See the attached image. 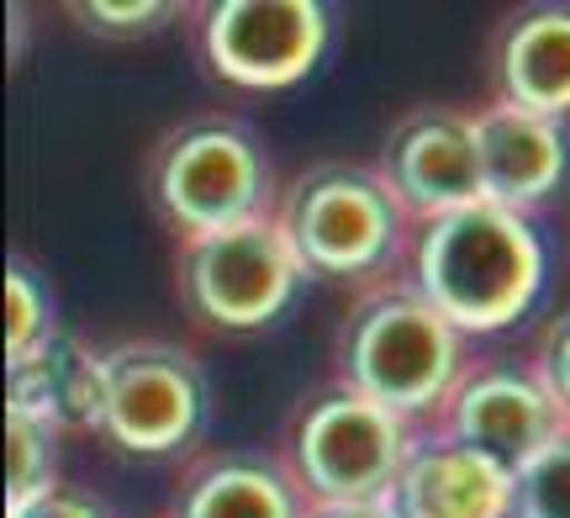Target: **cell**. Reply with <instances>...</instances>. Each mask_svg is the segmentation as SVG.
I'll use <instances>...</instances> for the list:
<instances>
[{
  "label": "cell",
  "instance_id": "cell-1",
  "mask_svg": "<svg viewBox=\"0 0 570 518\" xmlns=\"http://www.w3.org/2000/svg\"><path fill=\"white\" fill-rule=\"evenodd\" d=\"M407 254V281L465 339L518 323L544 286V238L523 212H508L497 202H475L417 223Z\"/></svg>",
  "mask_w": 570,
  "mask_h": 518
},
{
  "label": "cell",
  "instance_id": "cell-2",
  "mask_svg": "<svg viewBox=\"0 0 570 518\" xmlns=\"http://www.w3.org/2000/svg\"><path fill=\"white\" fill-rule=\"evenodd\" d=\"M333 365H338V387L407 418L412 429H428L470 365V354L465 333L412 281H375L344 312Z\"/></svg>",
  "mask_w": 570,
  "mask_h": 518
},
{
  "label": "cell",
  "instance_id": "cell-3",
  "mask_svg": "<svg viewBox=\"0 0 570 518\" xmlns=\"http://www.w3.org/2000/svg\"><path fill=\"white\" fill-rule=\"evenodd\" d=\"M275 217L291 233L306 275H323V281L386 275L391 260L412 250V233H417L412 212L386 186V175L354 159L302 169L275 202Z\"/></svg>",
  "mask_w": 570,
  "mask_h": 518
},
{
  "label": "cell",
  "instance_id": "cell-4",
  "mask_svg": "<svg viewBox=\"0 0 570 518\" xmlns=\"http://www.w3.org/2000/svg\"><path fill=\"white\" fill-rule=\"evenodd\" d=\"M148 196H154L164 223L180 233V244L275 212L259 133L238 123V117H190V123H180L154 148Z\"/></svg>",
  "mask_w": 570,
  "mask_h": 518
},
{
  "label": "cell",
  "instance_id": "cell-5",
  "mask_svg": "<svg viewBox=\"0 0 570 518\" xmlns=\"http://www.w3.org/2000/svg\"><path fill=\"white\" fill-rule=\"evenodd\" d=\"M412 439L417 429L407 418L333 381L285 423L281 460L306 502H375L391 492Z\"/></svg>",
  "mask_w": 570,
  "mask_h": 518
},
{
  "label": "cell",
  "instance_id": "cell-6",
  "mask_svg": "<svg viewBox=\"0 0 570 518\" xmlns=\"http://www.w3.org/2000/svg\"><path fill=\"white\" fill-rule=\"evenodd\" d=\"M175 275H180L185 307L196 312L202 323L227 333H248L275 323L291 307V296L302 291V281H312L275 212L233 223L223 233L185 238Z\"/></svg>",
  "mask_w": 570,
  "mask_h": 518
},
{
  "label": "cell",
  "instance_id": "cell-7",
  "mask_svg": "<svg viewBox=\"0 0 570 518\" xmlns=\"http://www.w3.org/2000/svg\"><path fill=\"white\" fill-rule=\"evenodd\" d=\"M202 360L169 339H122L106 350L101 434L127 456H175L206 423Z\"/></svg>",
  "mask_w": 570,
  "mask_h": 518
},
{
  "label": "cell",
  "instance_id": "cell-8",
  "mask_svg": "<svg viewBox=\"0 0 570 518\" xmlns=\"http://www.w3.org/2000/svg\"><path fill=\"white\" fill-rule=\"evenodd\" d=\"M327 32L317 0H217L202 21V53L227 85L285 90L317 69Z\"/></svg>",
  "mask_w": 570,
  "mask_h": 518
},
{
  "label": "cell",
  "instance_id": "cell-9",
  "mask_svg": "<svg viewBox=\"0 0 570 518\" xmlns=\"http://www.w3.org/2000/svg\"><path fill=\"white\" fill-rule=\"evenodd\" d=\"M570 418L560 413V402L550 387L539 381L533 365H512V360H470L449 402L428 429H444L460 444L491 456L497 466L518 471L533 450H544Z\"/></svg>",
  "mask_w": 570,
  "mask_h": 518
},
{
  "label": "cell",
  "instance_id": "cell-10",
  "mask_svg": "<svg viewBox=\"0 0 570 518\" xmlns=\"http://www.w3.org/2000/svg\"><path fill=\"white\" fill-rule=\"evenodd\" d=\"M375 169L386 175L396 202L412 212V223L487 202L475 111H460V106H417V111H407L391 127Z\"/></svg>",
  "mask_w": 570,
  "mask_h": 518
},
{
  "label": "cell",
  "instance_id": "cell-11",
  "mask_svg": "<svg viewBox=\"0 0 570 518\" xmlns=\"http://www.w3.org/2000/svg\"><path fill=\"white\" fill-rule=\"evenodd\" d=\"M386 508L396 518H508L512 471L444 429H417Z\"/></svg>",
  "mask_w": 570,
  "mask_h": 518
},
{
  "label": "cell",
  "instance_id": "cell-12",
  "mask_svg": "<svg viewBox=\"0 0 570 518\" xmlns=\"http://www.w3.org/2000/svg\"><path fill=\"white\" fill-rule=\"evenodd\" d=\"M475 144H481V180L487 202L523 212L550 202L570 169V138L554 117H533L523 106L487 101L475 106Z\"/></svg>",
  "mask_w": 570,
  "mask_h": 518
},
{
  "label": "cell",
  "instance_id": "cell-13",
  "mask_svg": "<svg viewBox=\"0 0 570 518\" xmlns=\"http://www.w3.org/2000/svg\"><path fill=\"white\" fill-rule=\"evenodd\" d=\"M169 518H306V498L281 456L202 450L169 492Z\"/></svg>",
  "mask_w": 570,
  "mask_h": 518
},
{
  "label": "cell",
  "instance_id": "cell-14",
  "mask_svg": "<svg viewBox=\"0 0 570 518\" xmlns=\"http://www.w3.org/2000/svg\"><path fill=\"white\" fill-rule=\"evenodd\" d=\"M6 408L42 418L48 429H101L106 413V350H90L75 333H53L48 344L6 365Z\"/></svg>",
  "mask_w": 570,
  "mask_h": 518
},
{
  "label": "cell",
  "instance_id": "cell-15",
  "mask_svg": "<svg viewBox=\"0 0 570 518\" xmlns=\"http://www.w3.org/2000/svg\"><path fill=\"white\" fill-rule=\"evenodd\" d=\"M497 101L566 123L570 111V6H529L502 21L491 59Z\"/></svg>",
  "mask_w": 570,
  "mask_h": 518
},
{
  "label": "cell",
  "instance_id": "cell-16",
  "mask_svg": "<svg viewBox=\"0 0 570 518\" xmlns=\"http://www.w3.org/2000/svg\"><path fill=\"white\" fill-rule=\"evenodd\" d=\"M59 487V429L6 408V514L48 498Z\"/></svg>",
  "mask_w": 570,
  "mask_h": 518
},
{
  "label": "cell",
  "instance_id": "cell-17",
  "mask_svg": "<svg viewBox=\"0 0 570 518\" xmlns=\"http://www.w3.org/2000/svg\"><path fill=\"white\" fill-rule=\"evenodd\" d=\"M53 333H59V323H53V291H48V281L21 254H11V265H6V365L27 360Z\"/></svg>",
  "mask_w": 570,
  "mask_h": 518
},
{
  "label": "cell",
  "instance_id": "cell-18",
  "mask_svg": "<svg viewBox=\"0 0 570 518\" xmlns=\"http://www.w3.org/2000/svg\"><path fill=\"white\" fill-rule=\"evenodd\" d=\"M508 518H570V423L512 471Z\"/></svg>",
  "mask_w": 570,
  "mask_h": 518
},
{
  "label": "cell",
  "instance_id": "cell-19",
  "mask_svg": "<svg viewBox=\"0 0 570 518\" xmlns=\"http://www.w3.org/2000/svg\"><path fill=\"white\" fill-rule=\"evenodd\" d=\"M533 371H539V381L560 402V413L570 418V307L554 312L550 323H544L539 344H533Z\"/></svg>",
  "mask_w": 570,
  "mask_h": 518
},
{
  "label": "cell",
  "instance_id": "cell-20",
  "mask_svg": "<svg viewBox=\"0 0 570 518\" xmlns=\"http://www.w3.org/2000/svg\"><path fill=\"white\" fill-rule=\"evenodd\" d=\"M75 17L80 21H96L101 32H154L159 21H169L175 11L169 6H159V0H85V6H75Z\"/></svg>",
  "mask_w": 570,
  "mask_h": 518
},
{
  "label": "cell",
  "instance_id": "cell-21",
  "mask_svg": "<svg viewBox=\"0 0 570 518\" xmlns=\"http://www.w3.org/2000/svg\"><path fill=\"white\" fill-rule=\"evenodd\" d=\"M6 518H111L106 502L96 492H80V487H53L48 498L27 502V508H11Z\"/></svg>",
  "mask_w": 570,
  "mask_h": 518
},
{
  "label": "cell",
  "instance_id": "cell-22",
  "mask_svg": "<svg viewBox=\"0 0 570 518\" xmlns=\"http://www.w3.org/2000/svg\"><path fill=\"white\" fill-rule=\"evenodd\" d=\"M306 518H396L386 498L375 502H306Z\"/></svg>",
  "mask_w": 570,
  "mask_h": 518
}]
</instances>
